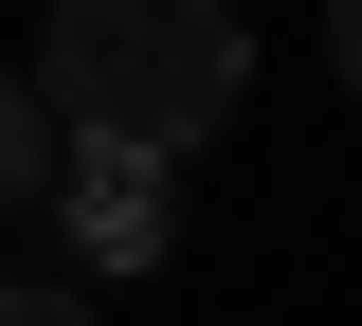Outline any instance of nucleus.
Segmentation results:
<instances>
[{
	"label": "nucleus",
	"mask_w": 362,
	"mask_h": 326,
	"mask_svg": "<svg viewBox=\"0 0 362 326\" xmlns=\"http://www.w3.org/2000/svg\"><path fill=\"white\" fill-rule=\"evenodd\" d=\"M235 73H254L235 0H54V18H37V109L73 145L163 163V182H181V145L235 127Z\"/></svg>",
	"instance_id": "nucleus-1"
},
{
	"label": "nucleus",
	"mask_w": 362,
	"mask_h": 326,
	"mask_svg": "<svg viewBox=\"0 0 362 326\" xmlns=\"http://www.w3.org/2000/svg\"><path fill=\"white\" fill-rule=\"evenodd\" d=\"M73 254L90 272H163V235H181V199H163V163H127V145H73Z\"/></svg>",
	"instance_id": "nucleus-2"
},
{
	"label": "nucleus",
	"mask_w": 362,
	"mask_h": 326,
	"mask_svg": "<svg viewBox=\"0 0 362 326\" xmlns=\"http://www.w3.org/2000/svg\"><path fill=\"white\" fill-rule=\"evenodd\" d=\"M54 182H73V127L37 109V73H0V218H18V199H54Z\"/></svg>",
	"instance_id": "nucleus-3"
},
{
	"label": "nucleus",
	"mask_w": 362,
	"mask_h": 326,
	"mask_svg": "<svg viewBox=\"0 0 362 326\" xmlns=\"http://www.w3.org/2000/svg\"><path fill=\"white\" fill-rule=\"evenodd\" d=\"M326 73H344V91H362V0H326Z\"/></svg>",
	"instance_id": "nucleus-4"
},
{
	"label": "nucleus",
	"mask_w": 362,
	"mask_h": 326,
	"mask_svg": "<svg viewBox=\"0 0 362 326\" xmlns=\"http://www.w3.org/2000/svg\"><path fill=\"white\" fill-rule=\"evenodd\" d=\"M0 326H90V308H73V290H0Z\"/></svg>",
	"instance_id": "nucleus-5"
}]
</instances>
